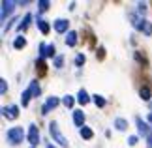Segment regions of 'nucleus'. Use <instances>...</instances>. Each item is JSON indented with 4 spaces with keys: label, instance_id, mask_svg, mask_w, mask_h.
Returning <instances> with one entry per match:
<instances>
[{
    "label": "nucleus",
    "instance_id": "obj_9",
    "mask_svg": "<svg viewBox=\"0 0 152 148\" xmlns=\"http://www.w3.org/2000/svg\"><path fill=\"white\" fill-rule=\"evenodd\" d=\"M13 8H15V2H11V0H4V2H2V15H0V19L6 21V19H8V15L13 11Z\"/></svg>",
    "mask_w": 152,
    "mask_h": 148
},
{
    "label": "nucleus",
    "instance_id": "obj_25",
    "mask_svg": "<svg viewBox=\"0 0 152 148\" xmlns=\"http://www.w3.org/2000/svg\"><path fill=\"white\" fill-rule=\"evenodd\" d=\"M85 60H86V58H85V55H81V52H79V55L77 56H75V66H83V64H85Z\"/></svg>",
    "mask_w": 152,
    "mask_h": 148
},
{
    "label": "nucleus",
    "instance_id": "obj_35",
    "mask_svg": "<svg viewBox=\"0 0 152 148\" xmlns=\"http://www.w3.org/2000/svg\"><path fill=\"white\" fill-rule=\"evenodd\" d=\"M30 148H34V146H30Z\"/></svg>",
    "mask_w": 152,
    "mask_h": 148
},
{
    "label": "nucleus",
    "instance_id": "obj_3",
    "mask_svg": "<svg viewBox=\"0 0 152 148\" xmlns=\"http://www.w3.org/2000/svg\"><path fill=\"white\" fill-rule=\"evenodd\" d=\"M23 139H25V131H23V128H11V129H8V133H6V141H8L11 146L21 144Z\"/></svg>",
    "mask_w": 152,
    "mask_h": 148
},
{
    "label": "nucleus",
    "instance_id": "obj_33",
    "mask_svg": "<svg viewBox=\"0 0 152 148\" xmlns=\"http://www.w3.org/2000/svg\"><path fill=\"white\" fill-rule=\"evenodd\" d=\"M148 122L152 124V112H150V114H148Z\"/></svg>",
    "mask_w": 152,
    "mask_h": 148
},
{
    "label": "nucleus",
    "instance_id": "obj_1",
    "mask_svg": "<svg viewBox=\"0 0 152 148\" xmlns=\"http://www.w3.org/2000/svg\"><path fill=\"white\" fill-rule=\"evenodd\" d=\"M130 21H132V25L135 26L139 32L145 34V36H152V23L150 21L143 19V17H139L135 13H130Z\"/></svg>",
    "mask_w": 152,
    "mask_h": 148
},
{
    "label": "nucleus",
    "instance_id": "obj_30",
    "mask_svg": "<svg viewBox=\"0 0 152 148\" xmlns=\"http://www.w3.org/2000/svg\"><path fill=\"white\" fill-rule=\"evenodd\" d=\"M137 141H139V139L135 137V135H132V137H130V139H128V143H130V144L133 146V144H137Z\"/></svg>",
    "mask_w": 152,
    "mask_h": 148
},
{
    "label": "nucleus",
    "instance_id": "obj_26",
    "mask_svg": "<svg viewBox=\"0 0 152 148\" xmlns=\"http://www.w3.org/2000/svg\"><path fill=\"white\" fill-rule=\"evenodd\" d=\"M38 6H39V11H47L51 4L47 2V0H39V2H38Z\"/></svg>",
    "mask_w": 152,
    "mask_h": 148
},
{
    "label": "nucleus",
    "instance_id": "obj_19",
    "mask_svg": "<svg viewBox=\"0 0 152 148\" xmlns=\"http://www.w3.org/2000/svg\"><path fill=\"white\" fill-rule=\"evenodd\" d=\"M30 98H32V92L26 88V90L23 92V96H21V105H23V107H26V105H28V101H30Z\"/></svg>",
    "mask_w": 152,
    "mask_h": 148
},
{
    "label": "nucleus",
    "instance_id": "obj_17",
    "mask_svg": "<svg viewBox=\"0 0 152 148\" xmlns=\"http://www.w3.org/2000/svg\"><path fill=\"white\" fill-rule=\"evenodd\" d=\"M115 128L118 129V131H126V128H128V122L124 120V118H115Z\"/></svg>",
    "mask_w": 152,
    "mask_h": 148
},
{
    "label": "nucleus",
    "instance_id": "obj_20",
    "mask_svg": "<svg viewBox=\"0 0 152 148\" xmlns=\"http://www.w3.org/2000/svg\"><path fill=\"white\" fill-rule=\"evenodd\" d=\"M28 90L32 92V98H38L39 96V85H38V81H32L30 86H28Z\"/></svg>",
    "mask_w": 152,
    "mask_h": 148
},
{
    "label": "nucleus",
    "instance_id": "obj_15",
    "mask_svg": "<svg viewBox=\"0 0 152 148\" xmlns=\"http://www.w3.org/2000/svg\"><path fill=\"white\" fill-rule=\"evenodd\" d=\"M77 101H79L81 105H86V103L90 101V98H88V94H86L85 88H81V90L77 92Z\"/></svg>",
    "mask_w": 152,
    "mask_h": 148
},
{
    "label": "nucleus",
    "instance_id": "obj_14",
    "mask_svg": "<svg viewBox=\"0 0 152 148\" xmlns=\"http://www.w3.org/2000/svg\"><path fill=\"white\" fill-rule=\"evenodd\" d=\"M36 25H38V28H39V30H42V34H45V36H47V34H49L51 26H49V23H47V21H43V19H39V17H38Z\"/></svg>",
    "mask_w": 152,
    "mask_h": 148
},
{
    "label": "nucleus",
    "instance_id": "obj_18",
    "mask_svg": "<svg viewBox=\"0 0 152 148\" xmlns=\"http://www.w3.org/2000/svg\"><path fill=\"white\" fill-rule=\"evenodd\" d=\"M13 47H15L17 51H19V49H25V47H26V39L23 38V36H17L15 41H13Z\"/></svg>",
    "mask_w": 152,
    "mask_h": 148
},
{
    "label": "nucleus",
    "instance_id": "obj_21",
    "mask_svg": "<svg viewBox=\"0 0 152 148\" xmlns=\"http://www.w3.org/2000/svg\"><path fill=\"white\" fill-rule=\"evenodd\" d=\"M36 69L39 75H45V71H47V68H45V60L43 58H39V60H36Z\"/></svg>",
    "mask_w": 152,
    "mask_h": 148
},
{
    "label": "nucleus",
    "instance_id": "obj_2",
    "mask_svg": "<svg viewBox=\"0 0 152 148\" xmlns=\"http://www.w3.org/2000/svg\"><path fill=\"white\" fill-rule=\"evenodd\" d=\"M49 135L53 137V141H55L58 146H62V148L68 146V139L62 135V131H60V128H58L56 122H51V124H49Z\"/></svg>",
    "mask_w": 152,
    "mask_h": 148
},
{
    "label": "nucleus",
    "instance_id": "obj_12",
    "mask_svg": "<svg viewBox=\"0 0 152 148\" xmlns=\"http://www.w3.org/2000/svg\"><path fill=\"white\" fill-rule=\"evenodd\" d=\"M30 21H32V15H30V13L25 15V17L19 21V25H17V30H19V32H25L26 28H28V25H30Z\"/></svg>",
    "mask_w": 152,
    "mask_h": 148
},
{
    "label": "nucleus",
    "instance_id": "obj_6",
    "mask_svg": "<svg viewBox=\"0 0 152 148\" xmlns=\"http://www.w3.org/2000/svg\"><path fill=\"white\" fill-rule=\"evenodd\" d=\"M135 124H137V131H139V135H143V137H148V135H150V126H148V124L145 122L141 116L135 118Z\"/></svg>",
    "mask_w": 152,
    "mask_h": 148
},
{
    "label": "nucleus",
    "instance_id": "obj_8",
    "mask_svg": "<svg viewBox=\"0 0 152 148\" xmlns=\"http://www.w3.org/2000/svg\"><path fill=\"white\" fill-rule=\"evenodd\" d=\"M60 103V99H58L56 96H51V98H47V101H45V105L42 107V114H47L49 111H53L56 107V105Z\"/></svg>",
    "mask_w": 152,
    "mask_h": 148
},
{
    "label": "nucleus",
    "instance_id": "obj_13",
    "mask_svg": "<svg viewBox=\"0 0 152 148\" xmlns=\"http://www.w3.org/2000/svg\"><path fill=\"white\" fill-rule=\"evenodd\" d=\"M66 45H68V47H75V45H77V32H73V30L68 32V36H66Z\"/></svg>",
    "mask_w": 152,
    "mask_h": 148
},
{
    "label": "nucleus",
    "instance_id": "obj_32",
    "mask_svg": "<svg viewBox=\"0 0 152 148\" xmlns=\"http://www.w3.org/2000/svg\"><path fill=\"white\" fill-rule=\"evenodd\" d=\"M148 144H152V133L148 135Z\"/></svg>",
    "mask_w": 152,
    "mask_h": 148
},
{
    "label": "nucleus",
    "instance_id": "obj_24",
    "mask_svg": "<svg viewBox=\"0 0 152 148\" xmlns=\"http://www.w3.org/2000/svg\"><path fill=\"white\" fill-rule=\"evenodd\" d=\"M62 103L66 105V107H73V103H75V99L72 98V96H64L62 98Z\"/></svg>",
    "mask_w": 152,
    "mask_h": 148
},
{
    "label": "nucleus",
    "instance_id": "obj_7",
    "mask_svg": "<svg viewBox=\"0 0 152 148\" xmlns=\"http://www.w3.org/2000/svg\"><path fill=\"white\" fill-rule=\"evenodd\" d=\"M2 114H4V118H8V120H15V118L19 116V107H17V105L4 107V109H2Z\"/></svg>",
    "mask_w": 152,
    "mask_h": 148
},
{
    "label": "nucleus",
    "instance_id": "obj_22",
    "mask_svg": "<svg viewBox=\"0 0 152 148\" xmlns=\"http://www.w3.org/2000/svg\"><path fill=\"white\" fill-rule=\"evenodd\" d=\"M139 96H141L143 101H148V99H150V88L148 86H143L141 90H139Z\"/></svg>",
    "mask_w": 152,
    "mask_h": 148
},
{
    "label": "nucleus",
    "instance_id": "obj_11",
    "mask_svg": "<svg viewBox=\"0 0 152 148\" xmlns=\"http://www.w3.org/2000/svg\"><path fill=\"white\" fill-rule=\"evenodd\" d=\"M73 124H75L79 129L85 128V112H83V111H73Z\"/></svg>",
    "mask_w": 152,
    "mask_h": 148
},
{
    "label": "nucleus",
    "instance_id": "obj_4",
    "mask_svg": "<svg viewBox=\"0 0 152 148\" xmlns=\"http://www.w3.org/2000/svg\"><path fill=\"white\" fill-rule=\"evenodd\" d=\"M26 139H28V143H30L34 148H36V144L39 143V129H38V126H32L28 128V135H26Z\"/></svg>",
    "mask_w": 152,
    "mask_h": 148
},
{
    "label": "nucleus",
    "instance_id": "obj_16",
    "mask_svg": "<svg viewBox=\"0 0 152 148\" xmlns=\"http://www.w3.org/2000/svg\"><path fill=\"white\" fill-rule=\"evenodd\" d=\"M79 133H81V137H83V139H86V141H88V139H92V137H94V131H92V129H90L88 126H85V128H81V129H79Z\"/></svg>",
    "mask_w": 152,
    "mask_h": 148
},
{
    "label": "nucleus",
    "instance_id": "obj_23",
    "mask_svg": "<svg viewBox=\"0 0 152 148\" xmlns=\"http://www.w3.org/2000/svg\"><path fill=\"white\" fill-rule=\"evenodd\" d=\"M92 101L96 103V107H105V99H103L102 96H98V94H94V96H92Z\"/></svg>",
    "mask_w": 152,
    "mask_h": 148
},
{
    "label": "nucleus",
    "instance_id": "obj_10",
    "mask_svg": "<svg viewBox=\"0 0 152 148\" xmlns=\"http://www.w3.org/2000/svg\"><path fill=\"white\" fill-rule=\"evenodd\" d=\"M68 26H69V21H66V19H56V21H55V30H56L58 34L68 32Z\"/></svg>",
    "mask_w": 152,
    "mask_h": 148
},
{
    "label": "nucleus",
    "instance_id": "obj_28",
    "mask_svg": "<svg viewBox=\"0 0 152 148\" xmlns=\"http://www.w3.org/2000/svg\"><path fill=\"white\" fill-rule=\"evenodd\" d=\"M62 64H64V56L58 55V56L55 58V68H62Z\"/></svg>",
    "mask_w": 152,
    "mask_h": 148
},
{
    "label": "nucleus",
    "instance_id": "obj_31",
    "mask_svg": "<svg viewBox=\"0 0 152 148\" xmlns=\"http://www.w3.org/2000/svg\"><path fill=\"white\" fill-rule=\"evenodd\" d=\"M137 6H139V11H145V9H147V6H145V4H143V2H139V4H137Z\"/></svg>",
    "mask_w": 152,
    "mask_h": 148
},
{
    "label": "nucleus",
    "instance_id": "obj_29",
    "mask_svg": "<svg viewBox=\"0 0 152 148\" xmlns=\"http://www.w3.org/2000/svg\"><path fill=\"white\" fill-rule=\"evenodd\" d=\"M15 21H17V19H11V21H8V25H6V26H4V32H8V30H10V28H11V26H13V23H15Z\"/></svg>",
    "mask_w": 152,
    "mask_h": 148
},
{
    "label": "nucleus",
    "instance_id": "obj_27",
    "mask_svg": "<svg viewBox=\"0 0 152 148\" xmlns=\"http://www.w3.org/2000/svg\"><path fill=\"white\" fill-rule=\"evenodd\" d=\"M6 92H8V82H6V79H0V94L4 96Z\"/></svg>",
    "mask_w": 152,
    "mask_h": 148
},
{
    "label": "nucleus",
    "instance_id": "obj_34",
    "mask_svg": "<svg viewBox=\"0 0 152 148\" xmlns=\"http://www.w3.org/2000/svg\"><path fill=\"white\" fill-rule=\"evenodd\" d=\"M47 148H56V146H55V144H51V143H49V144H47Z\"/></svg>",
    "mask_w": 152,
    "mask_h": 148
},
{
    "label": "nucleus",
    "instance_id": "obj_5",
    "mask_svg": "<svg viewBox=\"0 0 152 148\" xmlns=\"http://www.w3.org/2000/svg\"><path fill=\"white\" fill-rule=\"evenodd\" d=\"M55 51H56V47L49 43V45H45V43H39V58H47V56H55Z\"/></svg>",
    "mask_w": 152,
    "mask_h": 148
}]
</instances>
